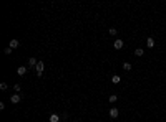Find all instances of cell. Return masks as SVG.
I'll use <instances>...</instances> for the list:
<instances>
[{
	"label": "cell",
	"instance_id": "obj_1",
	"mask_svg": "<svg viewBox=\"0 0 166 122\" xmlns=\"http://www.w3.org/2000/svg\"><path fill=\"white\" fill-rule=\"evenodd\" d=\"M123 46H125V41L123 40H115V43H113V48H115V50H121Z\"/></svg>",
	"mask_w": 166,
	"mask_h": 122
},
{
	"label": "cell",
	"instance_id": "obj_2",
	"mask_svg": "<svg viewBox=\"0 0 166 122\" xmlns=\"http://www.w3.org/2000/svg\"><path fill=\"white\" fill-rule=\"evenodd\" d=\"M20 101H22V96H20V94H13V96L10 97V102L12 104H18Z\"/></svg>",
	"mask_w": 166,
	"mask_h": 122
},
{
	"label": "cell",
	"instance_id": "obj_3",
	"mask_svg": "<svg viewBox=\"0 0 166 122\" xmlns=\"http://www.w3.org/2000/svg\"><path fill=\"white\" fill-rule=\"evenodd\" d=\"M118 116H120V111L116 109V107H111V109H110V117H111V119H116Z\"/></svg>",
	"mask_w": 166,
	"mask_h": 122
},
{
	"label": "cell",
	"instance_id": "obj_4",
	"mask_svg": "<svg viewBox=\"0 0 166 122\" xmlns=\"http://www.w3.org/2000/svg\"><path fill=\"white\" fill-rule=\"evenodd\" d=\"M27 73V66H18V69H17V74L18 76H23Z\"/></svg>",
	"mask_w": 166,
	"mask_h": 122
},
{
	"label": "cell",
	"instance_id": "obj_5",
	"mask_svg": "<svg viewBox=\"0 0 166 122\" xmlns=\"http://www.w3.org/2000/svg\"><path fill=\"white\" fill-rule=\"evenodd\" d=\"M146 46L148 48H154V38H146Z\"/></svg>",
	"mask_w": 166,
	"mask_h": 122
},
{
	"label": "cell",
	"instance_id": "obj_6",
	"mask_svg": "<svg viewBox=\"0 0 166 122\" xmlns=\"http://www.w3.org/2000/svg\"><path fill=\"white\" fill-rule=\"evenodd\" d=\"M18 40H10V48H12V50H15V48H18Z\"/></svg>",
	"mask_w": 166,
	"mask_h": 122
},
{
	"label": "cell",
	"instance_id": "obj_7",
	"mask_svg": "<svg viewBox=\"0 0 166 122\" xmlns=\"http://www.w3.org/2000/svg\"><path fill=\"white\" fill-rule=\"evenodd\" d=\"M111 83H113V84H120V83H121V78H120L118 74H115V76L111 78Z\"/></svg>",
	"mask_w": 166,
	"mask_h": 122
},
{
	"label": "cell",
	"instance_id": "obj_8",
	"mask_svg": "<svg viewBox=\"0 0 166 122\" xmlns=\"http://www.w3.org/2000/svg\"><path fill=\"white\" fill-rule=\"evenodd\" d=\"M50 122H62V120H60V116H58V114H52V116H50Z\"/></svg>",
	"mask_w": 166,
	"mask_h": 122
},
{
	"label": "cell",
	"instance_id": "obj_9",
	"mask_svg": "<svg viewBox=\"0 0 166 122\" xmlns=\"http://www.w3.org/2000/svg\"><path fill=\"white\" fill-rule=\"evenodd\" d=\"M43 61H38V64H37V68H35V69H37V73H42V71H43Z\"/></svg>",
	"mask_w": 166,
	"mask_h": 122
},
{
	"label": "cell",
	"instance_id": "obj_10",
	"mask_svg": "<svg viewBox=\"0 0 166 122\" xmlns=\"http://www.w3.org/2000/svg\"><path fill=\"white\" fill-rule=\"evenodd\" d=\"M28 64L30 66H33V68H37V64H38V61L35 60V58H30V60H28Z\"/></svg>",
	"mask_w": 166,
	"mask_h": 122
},
{
	"label": "cell",
	"instance_id": "obj_11",
	"mask_svg": "<svg viewBox=\"0 0 166 122\" xmlns=\"http://www.w3.org/2000/svg\"><path fill=\"white\" fill-rule=\"evenodd\" d=\"M135 55H136V56L140 58V56H143L144 53H143V50H141V48H136V50H135Z\"/></svg>",
	"mask_w": 166,
	"mask_h": 122
},
{
	"label": "cell",
	"instance_id": "obj_12",
	"mask_svg": "<svg viewBox=\"0 0 166 122\" xmlns=\"http://www.w3.org/2000/svg\"><path fill=\"white\" fill-rule=\"evenodd\" d=\"M108 101H110L111 104H113V102H116V101H118V96H116V94H111V96H110V99H108Z\"/></svg>",
	"mask_w": 166,
	"mask_h": 122
},
{
	"label": "cell",
	"instance_id": "obj_13",
	"mask_svg": "<svg viewBox=\"0 0 166 122\" xmlns=\"http://www.w3.org/2000/svg\"><path fill=\"white\" fill-rule=\"evenodd\" d=\"M123 69H125V71H130V69H131V64H130V63H123Z\"/></svg>",
	"mask_w": 166,
	"mask_h": 122
},
{
	"label": "cell",
	"instance_id": "obj_14",
	"mask_svg": "<svg viewBox=\"0 0 166 122\" xmlns=\"http://www.w3.org/2000/svg\"><path fill=\"white\" fill-rule=\"evenodd\" d=\"M3 53H5V55H7V56H8V55H10V53H12V48H10V46H8V48H5V51H3Z\"/></svg>",
	"mask_w": 166,
	"mask_h": 122
},
{
	"label": "cell",
	"instance_id": "obj_15",
	"mask_svg": "<svg viewBox=\"0 0 166 122\" xmlns=\"http://www.w3.org/2000/svg\"><path fill=\"white\" fill-rule=\"evenodd\" d=\"M0 89H2V91H5V89H7V83H0Z\"/></svg>",
	"mask_w": 166,
	"mask_h": 122
},
{
	"label": "cell",
	"instance_id": "obj_16",
	"mask_svg": "<svg viewBox=\"0 0 166 122\" xmlns=\"http://www.w3.org/2000/svg\"><path fill=\"white\" fill-rule=\"evenodd\" d=\"M110 35H113V36H115V35H116V28H110Z\"/></svg>",
	"mask_w": 166,
	"mask_h": 122
},
{
	"label": "cell",
	"instance_id": "obj_17",
	"mask_svg": "<svg viewBox=\"0 0 166 122\" xmlns=\"http://www.w3.org/2000/svg\"><path fill=\"white\" fill-rule=\"evenodd\" d=\"M13 89H15V91L18 92V91H20V89H22V88H20V84H15V86H13Z\"/></svg>",
	"mask_w": 166,
	"mask_h": 122
},
{
	"label": "cell",
	"instance_id": "obj_18",
	"mask_svg": "<svg viewBox=\"0 0 166 122\" xmlns=\"http://www.w3.org/2000/svg\"><path fill=\"white\" fill-rule=\"evenodd\" d=\"M62 122H68V120H62Z\"/></svg>",
	"mask_w": 166,
	"mask_h": 122
}]
</instances>
